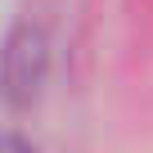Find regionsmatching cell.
Returning <instances> with one entry per match:
<instances>
[{
	"instance_id": "obj_1",
	"label": "cell",
	"mask_w": 153,
	"mask_h": 153,
	"mask_svg": "<svg viewBox=\"0 0 153 153\" xmlns=\"http://www.w3.org/2000/svg\"><path fill=\"white\" fill-rule=\"evenodd\" d=\"M45 36L36 27H18L5 45V59H0V90H5L9 104H27L36 99L41 81H45Z\"/></svg>"
},
{
	"instance_id": "obj_2",
	"label": "cell",
	"mask_w": 153,
	"mask_h": 153,
	"mask_svg": "<svg viewBox=\"0 0 153 153\" xmlns=\"http://www.w3.org/2000/svg\"><path fill=\"white\" fill-rule=\"evenodd\" d=\"M0 153H36L23 135H0Z\"/></svg>"
}]
</instances>
